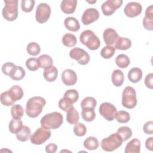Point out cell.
Wrapping results in <instances>:
<instances>
[{
	"label": "cell",
	"instance_id": "1",
	"mask_svg": "<svg viewBox=\"0 0 153 153\" xmlns=\"http://www.w3.org/2000/svg\"><path fill=\"white\" fill-rule=\"evenodd\" d=\"M46 104V100L41 96L30 97L26 105L25 112L26 115L32 118H36L42 111V108Z\"/></svg>",
	"mask_w": 153,
	"mask_h": 153
},
{
	"label": "cell",
	"instance_id": "2",
	"mask_svg": "<svg viewBox=\"0 0 153 153\" xmlns=\"http://www.w3.org/2000/svg\"><path fill=\"white\" fill-rule=\"evenodd\" d=\"M63 122V115L58 112H53L43 116L41 119L40 124L41 127L50 130L59 128Z\"/></svg>",
	"mask_w": 153,
	"mask_h": 153
},
{
	"label": "cell",
	"instance_id": "3",
	"mask_svg": "<svg viewBox=\"0 0 153 153\" xmlns=\"http://www.w3.org/2000/svg\"><path fill=\"white\" fill-rule=\"evenodd\" d=\"M79 41L90 50H97L100 45L99 38L91 30H84L80 34Z\"/></svg>",
	"mask_w": 153,
	"mask_h": 153
},
{
	"label": "cell",
	"instance_id": "4",
	"mask_svg": "<svg viewBox=\"0 0 153 153\" xmlns=\"http://www.w3.org/2000/svg\"><path fill=\"white\" fill-rule=\"evenodd\" d=\"M123 142V140L121 137L117 132L103 139L100 142V146L103 150L107 152H111L121 146Z\"/></svg>",
	"mask_w": 153,
	"mask_h": 153
},
{
	"label": "cell",
	"instance_id": "5",
	"mask_svg": "<svg viewBox=\"0 0 153 153\" xmlns=\"http://www.w3.org/2000/svg\"><path fill=\"white\" fill-rule=\"evenodd\" d=\"M4 7L2 14L3 17L7 21L12 22L15 20L18 17V1L17 0H5L4 1Z\"/></svg>",
	"mask_w": 153,
	"mask_h": 153
},
{
	"label": "cell",
	"instance_id": "6",
	"mask_svg": "<svg viewBox=\"0 0 153 153\" xmlns=\"http://www.w3.org/2000/svg\"><path fill=\"white\" fill-rule=\"evenodd\" d=\"M137 102L134 88L131 86L125 87L122 93L121 103L123 106L127 109H133L136 106Z\"/></svg>",
	"mask_w": 153,
	"mask_h": 153
},
{
	"label": "cell",
	"instance_id": "7",
	"mask_svg": "<svg viewBox=\"0 0 153 153\" xmlns=\"http://www.w3.org/2000/svg\"><path fill=\"white\" fill-rule=\"evenodd\" d=\"M51 136V131L42 127L38 128L31 135L30 142L34 145H42Z\"/></svg>",
	"mask_w": 153,
	"mask_h": 153
},
{
	"label": "cell",
	"instance_id": "8",
	"mask_svg": "<svg viewBox=\"0 0 153 153\" xmlns=\"http://www.w3.org/2000/svg\"><path fill=\"white\" fill-rule=\"evenodd\" d=\"M51 8L46 3H40L36 7L35 19L39 23H44L48 21L51 15Z\"/></svg>",
	"mask_w": 153,
	"mask_h": 153
},
{
	"label": "cell",
	"instance_id": "9",
	"mask_svg": "<svg viewBox=\"0 0 153 153\" xmlns=\"http://www.w3.org/2000/svg\"><path fill=\"white\" fill-rule=\"evenodd\" d=\"M69 56L71 59L76 60L81 65L88 64L90 59L89 54L84 50L79 47L73 48L69 51Z\"/></svg>",
	"mask_w": 153,
	"mask_h": 153
},
{
	"label": "cell",
	"instance_id": "10",
	"mask_svg": "<svg viewBox=\"0 0 153 153\" xmlns=\"http://www.w3.org/2000/svg\"><path fill=\"white\" fill-rule=\"evenodd\" d=\"M99 113L107 121H113L117 114L116 107L111 103L103 102L99 107Z\"/></svg>",
	"mask_w": 153,
	"mask_h": 153
},
{
	"label": "cell",
	"instance_id": "11",
	"mask_svg": "<svg viewBox=\"0 0 153 153\" xmlns=\"http://www.w3.org/2000/svg\"><path fill=\"white\" fill-rule=\"evenodd\" d=\"M123 4L122 0H108L101 5V10L105 16L113 14L117 9L121 7Z\"/></svg>",
	"mask_w": 153,
	"mask_h": 153
},
{
	"label": "cell",
	"instance_id": "12",
	"mask_svg": "<svg viewBox=\"0 0 153 153\" xmlns=\"http://www.w3.org/2000/svg\"><path fill=\"white\" fill-rule=\"evenodd\" d=\"M142 10L141 4L137 2H130L126 4L124 8L125 15L128 17H135L140 14Z\"/></svg>",
	"mask_w": 153,
	"mask_h": 153
},
{
	"label": "cell",
	"instance_id": "13",
	"mask_svg": "<svg viewBox=\"0 0 153 153\" xmlns=\"http://www.w3.org/2000/svg\"><path fill=\"white\" fill-rule=\"evenodd\" d=\"M99 12L94 8H89L85 10L82 16L81 21L84 25H88L98 20Z\"/></svg>",
	"mask_w": 153,
	"mask_h": 153
},
{
	"label": "cell",
	"instance_id": "14",
	"mask_svg": "<svg viewBox=\"0 0 153 153\" xmlns=\"http://www.w3.org/2000/svg\"><path fill=\"white\" fill-rule=\"evenodd\" d=\"M62 81L66 85H73L77 81V75L74 70L66 69L63 71L61 76Z\"/></svg>",
	"mask_w": 153,
	"mask_h": 153
},
{
	"label": "cell",
	"instance_id": "15",
	"mask_svg": "<svg viewBox=\"0 0 153 153\" xmlns=\"http://www.w3.org/2000/svg\"><path fill=\"white\" fill-rule=\"evenodd\" d=\"M143 26L148 30H153V5H151L146 8L145 17L143 19Z\"/></svg>",
	"mask_w": 153,
	"mask_h": 153
},
{
	"label": "cell",
	"instance_id": "16",
	"mask_svg": "<svg viewBox=\"0 0 153 153\" xmlns=\"http://www.w3.org/2000/svg\"><path fill=\"white\" fill-rule=\"evenodd\" d=\"M118 37L117 31L112 28H106L103 33V40L108 45H112L115 44Z\"/></svg>",
	"mask_w": 153,
	"mask_h": 153
},
{
	"label": "cell",
	"instance_id": "17",
	"mask_svg": "<svg viewBox=\"0 0 153 153\" xmlns=\"http://www.w3.org/2000/svg\"><path fill=\"white\" fill-rule=\"evenodd\" d=\"M76 5V0H63L61 2L60 8L64 13L69 14L74 13Z\"/></svg>",
	"mask_w": 153,
	"mask_h": 153
},
{
	"label": "cell",
	"instance_id": "18",
	"mask_svg": "<svg viewBox=\"0 0 153 153\" xmlns=\"http://www.w3.org/2000/svg\"><path fill=\"white\" fill-rule=\"evenodd\" d=\"M140 152V141L136 138L131 139L126 146L125 153H139Z\"/></svg>",
	"mask_w": 153,
	"mask_h": 153
},
{
	"label": "cell",
	"instance_id": "19",
	"mask_svg": "<svg viewBox=\"0 0 153 153\" xmlns=\"http://www.w3.org/2000/svg\"><path fill=\"white\" fill-rule=\"evenodd\" d=\"M65 27L72 32H76L80 29V25L76 19L73 17H68L64 20Z\"/></svg>",
	"mask_w": 153,
	"mask_h": 153
},
{
	"label": "cell",
	"instance_id": "20",
	"mask_svg": "<svg viewBox=\"0 0 153 153\" xmlns=\"http://www.w3.org/2000/svg\"><path fill=\"white\" fill-rule=\"evenodd\" d=\"M57 75H58L57 69L53 65L45 69L43 72L44 78L48 82L54 81L56 79Z\"/></svg>",
	"mask_w": 153,
	"mask_h": 153
},
{
	"label": "cell",
	"instance_id": "21",
	"mask_svg": "<svg viewBox=\"0 0 153 153\" xmlns=\"http://www.w3.org/2000/svg\"><path fill=\"white\" fill-rule=\"evenodd\" d=\"M128 79L133 83H137L140 81L142 77V71L139 68H133L128 72Z\"/></svg>",
	"mask_w": 153,
	"mask_h": 153
},
{
	"label": "cell",
	"instance_id": "22",
	"mask_svg": "<svg viewBox=\"0 0 153 153\" xmlns=\"http://www.w3.org/2000/svg\"><path fill=\"white\" fill-rule=\"evenodd\" d=\"M115 48L120 50H126L131 46V41L130 39L119 36L115 43Z\"/></svg>",
	"mask_w": 153,
	"mask_h": 153
},
{
	"label": "cell",
	"instance_id": "23",
	"mask_svg": "<svg viewBox=\"0 0 153 153\" xmlns=\"http://www.w3.org/2000/svg\"><path fill=\"white\" fill-rule=\"evenodd\" d=\"M79 118V113L74 106L66 111V121L70 124H75L78 122Z\"/></svg>",
	"mask_w": 153,
	"mask_h": 153
},
{
	"label": "cell",
	"instance_id": "24",
	"mask_svg": "<svg viewBox=\"0 0 153 153\" xmlns=\"http://www.w3.org/2000/svg\"><path fill=\"white\" fill-rule=\"evenodd\" d=\"M112 84L116 87H120L124 82V76L123 72L120 69H115L112 72L111 76Z\"/></svg>",
	"mask_w": 153,
	"mask_h": 153
},
{
	"label": "cell",
	"instance_id": "25",
	"mask_svg": "<svg viewBox=\"0 0 153 153\" xmlns=\"http://www.w3.org/2000/svg\"><path fill=\"white\" fill-rule=\"evenodd\" d=\"M8 92L14 102L20 100L23 96V90L22 88L18 85L12 86L8 90Z\"/></svg>",
	"mask_w": 153,
	"mask_h": 153
},
{
	"label": "cell",
	"instance_id": "26",
	"mask_svg": "<svg viewBox=\"0 0 153 153\" xmlns=\"http://www.w3.org/2000/svg\"><path fill=\"white\" fill-rule=\"evenodd\" d=\"M16 138L20 142H26L30 139L31 136L30 128L27 126H23L22 129L16 134Z\"/></svg>",
	"mask_w": 153,
	"mask_h": 153
},
{
	"label": "cell",
	"instance_id": "27",
	"mask_svg": "<svg viewBox=\"0 0 153 153\" xmlns=\"http://www.w3.org/2000/svg\"><path fill=\"white\" fill-rule=\"evenodd\" d=\"M25 74L26 72L22 66H16L9 75V76L14 81H19L25 77Z\"/></svg>",
	"mask_w": 153,
	"mask_h": 153
},
{
	"label": "cell",
	"instance_id": "28",
	"mask_svg": "<svg viewBox=\"0 0 153 153\" xmlns=\"http://www.w3.org/2000/svg\"><path fill=\"white\" fill-rule=\"evenodd\" d=\"M23 122L20 119L13 118L9 123L8 130L11 133L16 134L23 127Z\"/></svg>",
	"mask_w": 153,
	"mask_h": 153
},
{
	"label": "cell",
	"instance_id": "29",
	"mask_svg": "<svg viewBox=\"0 0 153 153\" xmlns=\"http://www.w3.org/2000/svg\"><path fill=\"white\" fill-rule=\"evenodd\" d=\"M38 64L39 68L42 69H46L53 65V59L47 54H42L38 58Z\"/></svg>",
	"mask_w": 153,
	"mask_h": 153
},
{
	"label": "cell",
	"instance_id": "30",
	"mask_svg": "<svg viewBox=\"0 0 153 153\" xmlns=\"http://www.w3.org/2000/svg\"><path fill=\"white\" fill-rule=\"evenodd\" d=\"M62 43L67 47H72L76 45L77 42V39L76 36L70 33H65L62 37Z\"/></svg>",
	"mask_w": 153,
	"mask_h": 153
},
{
	"label": "cell",
	"instance_id": "31",
	"mask_svg": "<svg viewBox=\"0 0 153 153\" xmlns=\"http://www.w3.org/2000/svg\"><path fill=\"white\" fill-rule=\"evenodd\" d=\"M83 145L88 150H95L99 146V141L96 137L94 136H90L84 140Z\"/></svg>",
	"mask_w": 153,
	"mask_h": 153
},
{
	"label": "cell",
	"instance_id": "32",
	"mask_svg": "<svg viewBox=\"0 0 153 153\" xmlns=\"http://www.w3.org/2000/svg\"><path fill=\"white\" fill-rule=\"evenodd\" d=\"M115 63L120 68H126L130 65V61L127 55L121 54L116 57Z\"/></svg>",
	"mask_w": 153,
	"mask_h": 153
},
{
	"label": "cell",
	"instance_id": "33",
	"mask_svg": "<svg viewBox=\"0 0 153 153\" xmlns=\"http://www.w3.org/2000/svg\"><path fill=\"white\" fill-rule=\"evenodd\" d=\"M81 117L82 119L87 122L93 121L96 117V113L94 109L83 108L81 111Z\"/></svg>",
	"mask_w": 153,
	"mask_h": 153
},
{
	"label": "cell",
	"instance_id": "34",
	"mask_svg": "<svg viewBox=\"0 0 153 153\" xmlns=\"http://www.w3.org/2000/svg\"><path fill=\"white\" fill-rule=\"evenodd\" d=\"M24 114V109L22 105L19 104L13 105L11 108V114L13 118L21 119Z\"/></svg>",
	"mask_w": 153,
	"mask_h": 153
},
{
	"label": "cell",
	"instance_id": "35",
	"mask_svg": "<svg viewBox=\"0 0 153 153\" xmlns=\"http://www.w3.org/2000/svg\"><path fill=\"white\" fill-rule=\"evenodd\" d=\"M117 133L121 137L123 141H126L132 136L131 129L127 126H122L118 128Z\"/></svg>",
	"mask_w": 153,
	"mask_h": 153
},
{
	"label": "cell",
	"instance_id": "36",
	"mask_svg": "<svg viewBox=\"0 0 153 153\" xmlns=\"http://www.w3.org/2000/svg\"><path fill=\"white\" fill-rule=\"evenodd\" d=\"M97 102L93 97H86L82 99L81 102V108H91L94 109L96 106Z\"/></svg>",
	"mask_w": 153,
	"mask_h": 153
},
{
	"label": "cell",
	"instance_id": "37",
	"mask_svg": "<svg viewBox=\"0 0 153 153\" xmlns=\"http://www.w3.org/2000/svg\"><path fill=\"white\" fill-rule=\"evenodd\" d=\"M115 50V47L112 45L105 46L100 51V55L103 59H110L114 55Z\"/></svg>",
	"mask_w": 153,
	"mask_h": 153
},
{
	"label": "cell",
	"instance_id": "38",
	"mask_svg": "<svg viewBox=\"0 0 153 153\" xmlns=\"http://www.w3.org/2000/svg\"><path fill=\"white\" fill-rule=\"evenodd\" d=\"M26 50L27 53L33 56H36L40 53L41 48L38 44L35 42H30L27 44L26 47Z\"/></svg>",
	"mask_w": 153,
	"mask_h": 153
},
{
	"label": "cell",
	"instance_id": "39",
	"mask_svg": "<svg viewBox=\"0 0 153 153\" xmlns=\"http://www.w3.org/2000/svg\"><path fill=\"white\" fill-rule=\"evenodd\" d=\"M0 99H1V102L2 103V104L6 106H12V105H13L14 103L15 102L11 98V96L10 95L8 90L5 91L1 93Z\"/></svg>",
	"mask_w": 153,
	"mask_h": 153
},
{
	"label": "cell",
	"instance_id": "40",
	"mask_svg": "<svg viewBox=\"0 0 153 153\" xmlns=\"http://www.w3.org/2000/svg\"><path fill=\"white\" fill-rule=\"evenodd\" d=\"M115 118L120 123H126L130 121V115L129 113L125 111H119L117 112Z\"/></svg>",
	"mask_w": 153,
	"mask_h": 153
},
{
	"label": "cell",
	"instance_id": "41",
	"mask_svg": "<svg viewBox=\"0 0 153 153\" xmlns=\"http://www.w3.org/2000/svg\"><path fill=\"white\" fill-rule=\"evenodd\" d=\"M26 66L28 70L30 71H35L39 68L38 60L36 58H29L26 61Z\"/></svg>",
	"mask_w": 153,
	"mask_h": 153
},
{
	"label": "cell",
	"instance_id": "42",
	"mask_svg": "<svg viewBox=\"0 0 153 153\" xmlns=\"http://www.w3.org/2000/svg\"><path fill=\"white\" fill-rule=\"evenodd\" d=\"M87 132V128L85 125L81 123H77L74 127V134L79 137L84 136Z\"/></svg>",
	"mask_w": 153,
	"mask_h": 153
},
{
	"label": "cell",
	"instance_id": "43",
	"mask_svg": "<svg viewBox=\"0 0 153 153\" xmlns=\"http://www.w3.org/2000/svg\"><path fill=\"white\" fill-rule=\"evenodd\" d=\"M63 97L69 99L74 103L78 100L79 93L75 89H69L64 93Z\"/></svg>",
	"mask_w": 153,
	"mask_h": 153
},
{
	"label": "cell",
	"instance_id": "44",
	"mask_svg": "<svg viewBox=\"0 0 153 153\" xmlns=\"http://www.w3.org/2000/svg\"><path fill=\"white\" fill-rule=\"evenodd\" d=\"M35 1L34 0H22L21 1V8L25 13L32 11Z\"/></svg>",
	"mask_w": 153,
	"mask_h": 153
},
{
	"label": "cell",
	"instance_id": "45",
	"mask_svg": "<svg viewBox=\"0 0 153 153\" xmlns=\"http://www.w3.org/2000/svg\"><path fill=\"white\" fill-rule=\"evenodd\" d=\"M72 102L69 100V99L63 97V98L60 99L58 102L59 107L64 111H67L69 108L73 106Z\"/></svg>",
	"mask_w": 153,
	"mask_h": 153
},
{
	"label": "cell",
	"instance_id": "46",
	"mask_svg": "<svg viewBox=\"0 0 153 153\" xmlns=\"http://www.w3.org/2000/svg\"><path fill=\"white\" fill-rule=\"evenodd\" d=\"M16 66V65L13 63L7 62L3 64L1 68V70L4 74H5V75L9 76V75L11 74V72L13 71V70Z\"/></svg>",
	"mask_w": 153,
	"mask_h": 153
},
{
	"label": "cell",
	"instance_id": "47",
	"mask_svg": "<svg viewBox=\"0 0 153 153\" xmlns=\"http://www.w3.org/2000/svg\"><path fill=\"white\" fill-rule=\"evenodd\" d=\"M143 130L147 134H152L153 133V121H149L145 123L143 127Z\"/></svg>",
	"mask_w": 153,
	"mask_h": 153
},
{
	"label": "cell",
	"instance_id": "48",
	"mask_svg": "<svg viewBox=\"0 0 153 153\" xmlns=\"http://www.w3.org/2000/svg\"><path fill=\"white\" fill-rule=\"evenodd\" d=\"M145 84L146 87L149 89L153 88V74H148L145 78Z\"/></svg>",
	"mask_w": 153,
	"mask_h": 153
},
{
	"label": "cell",
	"instance_id": "49",
	"mask_svg": "<svg viewBox=\"0 0 153 153\" xmlns=\"http://www.w3.org/2000/svg\"><path fill=\"white\" fill-rule=\"evenodd\" d=\"M57 149V145L55 143H49L45 146V151L47 153H54Z\"/></svg>",
	"mask_w": 153,
	"mask_h": 153
},
{
	"label": "cell",
	"instance_id": "50",
	"mask_svg": "<svg viewBox=\"0 0 153 153\" xmlns=\"http://www.w3.org/2000/svg\"><path fill=\"white\" fill-rule=\"evenodd\" d=\"M152 142H153V137H150L148 139H146V141H145V146L146 148L147 149L149 150V151H152Z\"/></svg>",
	"mask_w": 153,
	"mask_h": 153
},
{
	"label": "cell",
	"instance_id": "51",
	"mask_svg": "<svg viewBox=\"0 0 153 153\" xmlns=\"http://www.w3.org/2000/svg\"><path fill=\"white\" fill-rule=\"evenodd\" d=\"M88 3H94V2H96V1H93V2H90V1H87Z\"/></svg>",
	"mask_w": 153,
	"mask_h": 153
}]
</instances>
